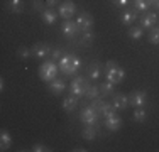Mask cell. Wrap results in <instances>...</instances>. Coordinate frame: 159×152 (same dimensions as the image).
I'll use <instances>...</instances> for the list:
<instances>
[{
	"instance_id": "9c48e42d",
	"label": "cell",
	"mask_w": 159,
	"mask_h": 152,
	"mask_svg": "<svg viewBox=\"0 0 159 152\" xmlns=\"http://www.w3.org/2000/svg\"><path fill=\"white\" fill-rule=\"evenodd\" d=\"M61 32H63L64 37H68V39H75V37H76V34L80 32V29H78L76 22L71 20V19H68V20H63Z\"/></svg>"
},
{
	"instance_id": "4dcf8cb0",
	"label": "cell",
	"mask_w": 159,
	"mask_h": 152,
	"mask_svg": "<svg viewBox=\"0 0 159 152\" xmlns=\"http://www.w3.org/2000/svg\"><path fill=\"white\" fill-rule=\"evenodd\" d=\"M31 150H32V152H51L52 149H49L46 144H34Z\"/></svg>"
},
{
	"instance_id": "8992f818",
	"label": "cell",
	"mask_w": 159,
	"mask_h": 152,
	"mask_svg": "<svg viewBox=\"0 0 159 152\" xmlns=\"http://www.w3.org/2000/svg\"><path fill=\"white\" fill-rule=\"evenodd\" d=\"M58 14H59V17H63V20L71 19L75 14H76V5H75V2H71V0H64V2H61L59 3V9H58Z\"/></svg>"
},
{
	"instance_id": "83f0119b",
	"label": "cell",
	"mask_w": 159,
	"mask_h": 152,
	"mask_svg": "<svg viewBox=\"0 0 159 152\" xmlns=\"http://www.w3.org/2000/svg\"><path fill=\"white\" fill-rule=\"evenodd\" d=\"M100 88L98 86H88V90H86V93H85V96L88 98V100H93V98H97V96H100Z\"/></svg>"
},
{
	"instance_id": "8fae6325",
	"label": "cell",
	"mask_w": 159,
	"mask_h": 152,
	"mask_svg": "<svg viewBox=\"0 0 159 152\" xmlns=\"http://www.w3.org/2000/svg\"><path fill=\"white\" fill-rule=\"evenodd\" d=\"M112 105L117 108V112H124V110L129 108V96L125 93H113L112 95Z\"/></svg>"
},
{
	"instance_id": "74e56055",
	"label": "cell",
	"mask_w": 159,
	"mask_h": 152,
	"mask_svg": "<svg viewBox=\"0 0 159 152\" xmlns=\"http://www.w3.org/2000/svg\"><path fill=\"white\" fill-rule=\"evenodd\" d=\"M3 88H5V83H3V78H2V79H0V90L3 91Z\"/></svg>"
},
{
	"instance_id": "5b68a950",
	"label": "cell",
	"mask_w": 159,
	"mask_h": 152,
	"mask_svg": "<svg viewBox=\"0 0 159 152\" xmlns=\"http://www.w3.org/2000/svg\"><path fill=\"white\" fill-rule=\"evenodd\" d=\"M98 117H100V113H98L92 105L85 106V108L81 110V113H80V120H81L83 125H95L98 122Z\"/></svg>"
},
{
	"instance_id": "f35d334b",
	"label": "cell",
	"mask_w": 159,
	"mask_h": 152,
	"mask_svg": "<svg viewBox=\"0 0 159 152\" xmlns=\"http://www.w3.org/2000/svg\"><path fill=\"white\" fill-rule=\"evenodd\" d=\"M147 3H149V5H154V3H156V0H146Z\"/></svg>"
},
{
	"instance_id": "484cf974",
	"label": "cell",
	"mask_w": 159,
	"mask_h": 152,
	"mask_svg": "<svg viewBox=\"0 0 159 152\" xmlns=\"http://www.w3.org/2000/svg\"><path fill=\"white\" fill-rule=\"evenodd\" d=\"M146 120H147V112L142 108V106H137V108L134 110V122H137V123H144Z\"/></svg>"
},
{
	"instance_id": "3957f363",
	"label": "cell",
	"mask_w": 159,
	"mask_h": 152,
	"mask_svg": "<svg viewBox=\"0 0 159 152\" xmlns=\"http://www.w3.org/2000/svg\"><path fill=\"white\" fill-rule=\"evenodd\" d=\"M86 90H88V81H86V78H83V76H76L70 85L71 95H75V96H78V98L83 96V95L86 93Z\"/></svg>"
},
{
	"instance_id": "ab89813d",
	"label": "cell",
	"mask_w": 159,
	"mask_h": 152,
	"mask_svg": "<svg viewBox=\"0 0 159 152\" xmlns=\"http://www.w3.org/2000/svg\"><path fill=\"white\" fill-rule=\"evenodd\" d=\"M154 7H157V9H159V0H156V3H154Z\"/></svg>"
},
{
	"instance_id": "836d02e7",
	"label": "cell",
	"mask_w": 159,
	"mask_h": 152,
	"mask_svg": "<svg viewBox=\"0 0 159 152\" xmlns=\"http://www.w3.org/2000/svg\"><path fill=\"white\" fill-rule=\"evenodd\" d=\"M32 7H34V10L43 12V10L46 9V3H43V0H32Z\"/></svg>"
},
{
	"instance_id": "4316f807",
	"label": "cell",
	"mask_w": 159,
	"mask_h": 152,
	"mask_svg": "<svg viewBox=\"0 0 159 152\" xmlns=\"http://www.w3.org/2000/svg\"><path fill=\"white\" fill-rule=\"evenodd\" d=\"M147 41H149L152 46H157V44H159V27H152V29L149 30Z\"/></svg>"
},
{
	"instance_id": "e575fe53",
	"label": "cell",
	"mask_w": 159,
	"mask_h": 152,
	"mask_svg": "<svg viewBox=\"0 0 159 152\" xmlns=\"http://www.w3.org/2000/svg\"><path fill=\"white\" fill-rule=\"evenodd\" d=\"M129 2L130 0H112V3L115 7H125V5H129Z\"/></svg>"
},
{
	"instance_id": "277c9868",
	"label": "cell",
	"mask_w": 159,
	"mask_h": 152,
	"mask_svg": "<svg viewBox=\"0 0 159 152\" xmlns=\"http://www.w3.org/2000/svg\"><path fill=\"white\" fill-rule=\"evenodd\" d=\"M105 76H107V81L113 83V85H120V83L125 79V71H124L122 66L115 64L113 68H108L107 73H105Z\"/></svg>"
},
{
	"instance_id": "f1b7e54d",
	"label": "cell",
	"mask_w": 159,
	"mask_h": 152,
	"mask_svg": "<svg viewBox=\"0 0 159 152\" xmlns=\"http://www.w3.org/2000/svg\"><path fill=\"white\" fill-rule=\"evenodd\" d=\"M103 103H105V100L102 98V95H100V96H97V98H93V100H92V106L97 110L98 113L102 112V106H103Z\"/></svg>"
},
{
	"instance_id": "5bb4252c",
	"label": "cell",
	"mask_w": 159,
	"mask_h": 152,
	"mask_svg": "<svg viewBox=\"0 0 159 152\" xmlns=\"http://www.w3.org/2000/svg\"><path fill=\"white\" fill-rule=\"evenodd\" d=\"M139 20H141V27L142 29H152L154 25H156V22H157V15L154 12H146Z\"/></svg>"
},
{
	"instance_id": "ba28073f",
	"label": "cell",
	"mask_w": 159,
	"mask_h": 152,
	"mask_svg": "<svg viewBox=\"0 0 159 152\" xmlns=\"http://www.w3.org/2000/svg\"><path fill=\"white\" fill-rule=\"evenodd\" d=\"M31 52H32V58L36 59H44L48 58V56H51V47L46 44V42H36L31 47Z\"/></svg>"
},
{
	"instance_id": "30bf717a",
	"label": "cell",
	"mask_w": 159,
	"mask_h": 152,
	"mask_svg": "<svg viewBox=\"0 0 159 152\" xmlns=\"http://www.w3.org/2000/svg\"><path fill=\"white\" fill-rule=\"evenodd\" d=\"M75 22H76L80 32H86V30H92V27H93V17H92V15H90L88 12H81V14L78 15V19H76Z\"/></svg>"
},
{
	"instance_id": "ac0fdd59",
	"label": "cell",
	"mask_w": 159,
	"mask_h": 152,
	"mask_svg": "<svg viewBox=\"0 0 159 152\" xmlns=\"http://www.w3.org/2000/svg\"><path fill=\"white\" fill-rule=\"evenodd\" d=\"M10 145H12V135H10L9 130L3 128L0 132V150H9Z\"/></svg>"
},
{
	"instance_id": "d6a6232c",
	"label": "cell",
	"mask_w": 159,
	"mask_h": 152,
	"mask_svg": "<svg viewBox=\"0 0 159 152\" xmlns=\"http://www.w3.org/2000/svg\"><path fill=\"white\" fill-rule=\"evenodd\" d=\"M63 56H64L63 49H52V52H51V59L52 61H59Z\"/></svg>"
},
{
	"instance_id": "8d00e7d4",
	"label": "cell",
	"mask_w": 159,
	"mask_h": 152,
	"mask_svg": "<svg viewBox=\"0 0 159 152\" xmlns=\"http://www.w3.org/2000/svg\"><path fill=\"white\" fill-rule=\"evenodd\" d=\"M73 152H86V149L85 147H75V149H71Z\"/></svg>"
},
{
	"instance_id": "52a82bcc",
	"label": "cell",
	"mask_w": 159,
	"mask_h": 152,
	"mask_svg": "<svg viewBox=\"0 0 159 152\" xmlns=\"http://www.w3.org/2000/svg\"><path fill=\"white\" fill-rule=\"evenodd\" d=\"M147 98H149V95H147V91L144 90H135L130 93V96H129V103H130L132 106H144L147 103Z\"/></svg>"
},
{
	"instance_id": "7a4b0ae2",
	"label": "cell",
	"mask_w": 159,
	"mask_h": 152,
	"mask_svg": "<svg viewBox=\"0 0 159 152\" xmlns=\"http://www.w3.org/2000/svg\"><path fill=\"white\" fill-rule=\"evenodd\" d=\"M58 73H59V66H58V63L52 61V59L44 61V63L39 66V78L43 79V81H46V83L56 79Z\"/></svg>"
},
{
	"instance_id": "603a6c76",
	"label": "cell",
	"mask_w": 159,
	"mask_h": 152,
	"mask_svg": "<svg viewBox=\"0 0 159 152\" xmlns=\"http://www.w3.org/2000/svg\"><path fill=\"white\" fill-rule=\"evenodd\" d=\"M81 137L85 140H88V142L95 140L97 139V130L93 128V125H85V128H83V132H81Z\"/></svg>"
},
{
	"instance_id": "44dd1931",
	"label": "cell",
	"mask_w": 159,
	"mask_h": 152,
	"mask_svg": "<svg viewBox=\"0 0 159 152\" xmlns=\"http://www.w3.org/2000/svg\"><path fill=\"white\" fill-rule=\"evenodd\" d=\"M7 9L12 14H20L24 9V2L22 0H7Z\"/></svg>"
},
{
	"instance_id": "d6986e66",
	"label": "cell",
	"mask_w": 159,
	"mask_h": 152,
	"mask_svg": "<svg viewBox=\"0 0 159 152\" xmlns=\"http://www.w3.org/2000/svg\"><path fill=\"white\" fill-rule=\"evenodd\" d=\"M127 36L130 37L132 41H139V39H142V36H144V29L141 25H132V27H129V30H127Z\"/></svg>"
},
{
	"instance_id": "d590c367",
	"label": "cell",
	"mask_w": 159,
	"mask_h": 152,
	"mask_svg": "<svg viewBox=\"0 0 159 152\" xmlns=\"http://www.w3.org/2000/svg\"><path fill=\"white\" fill-rule=\"evenodd\" d=\"M59 2H61V0H44V3H46V7H49V9H52L54 5H58Z\"/></svg>"
},
{
	"instance_id": "ffe728a7",
	"label": "cell",
	"mask_w": 159,
	"mask_h": 152,
	"mask_svg": "<svg viewBox=\"0 0 159 152\" xmlns=\"http://www.w3.org/2000/svg\"><path fill=\"white\" fill-rule=\"evenodd\" d=\"M93 41H95V34H93L92 30H86V32H83V36L78 39V44L83 46V47H86V46H92Z\"/></svg>"
},
{
	"instance_id": "d4e9b609",
	"label": "cell",
	"mask_w": 159,
	"mask_h": 152,
	"mask_svg": "<svg viewBox=\"0 0 159 152\" xmlns=\"http://www.w3.org/2000/svg\"><path fill=\"white\" fill-rule=\"evenodd\" d=\"M100 115L103 117V118H108V117H113V115H117V108L113 106L112 103H107L105 101L103 106H102V112H100Z\"/></svg>"
},
{
	"instance_id": "4fadbf2b",
	"label": "cell",
	"mask_w": 159,
	"mask_h": 152,
	"mask_svg": "<svg viewBox=\"0 0 159 152\" xmlns=\"http://www.w3.org/2000/svg\"><path fill=\"white\" fill-rule=\"evenodd\" d=\"M58 17H59V14L56 12L54 9H49V7H46V9L41 12V19H43V22L48 25H54L56 22H58Z\"/></svg>"
},
{
	"instance_id": "9a60e30c",
	"label": "cell",
	"mask_w": 159,
	"mask_h": 152,
	"mask_svg": "<svg viewBox=\"0 0 159 152\" xmlns=\"http://www.w3.org/2000/svg\"><path fill=\"white\" fill-rule=\"evenodd\" d=\"M122 123H124V120L120 118L119 115H113V117L105 118V128L110 130V132H117L119 128H122Z\"/></svg>"
},
{
	"instance_id": "7c38bea8",
	"label": "cell",
	"mask_w": 159,
	"mask_h": 152,
	"mask_svg": "<svg viewBox=\"0 0 159 152\" xmlns=\"http://www.w3.org/2000/svg\"><path fill=\"white\" fill-rule=\"evenodd\" d=\"M48 90L51 91V95H54V96H59V95H63V91L66 90V83H64V79H52V81L48 83Z\"/></svg>"
},
{
	"instance_id": "7402d4cb",
	"label": "cell",
	"mask_w": 159,
	"mask_h": 152,
	"mask_svg": "<svg viewBox=\"0 0 159 152\" xmlns=\"http://www.w3.org/2000/svg\"><path fill=\"white\" fill-rule=\"evenodd\" d=\"M102 68H103V66H102L100 63H97V61H95V63H92L88 66V76L92 79H98V78H100V74H102Z\"/></svg>"
},
{
	"instance_id": "cb8c5ba5",
	"label": "cell",
	"mask_w": 159,
	"mask_h": 152,
	"mask_svg": "<svg viewBox=\"0 0 159 152\" xmlns=\"http://www.w3.org/2000/svg\"><path fill=\"white\" fill-rule=\"evenodd\" d=\"M100 93H102V96H108V95H113L115 93V85L113 83H110V81H103L100 86Z\"/></svg>"
},
{
	"instance_id": "1f68e13d",
	"label": "cell",
	"mask_w": 159,
	"mask_h": 152,
	"mask_svg": "<svg viewBox=\"0 0 159 152\" xmlns=\"http://www.w3.org/2000/svg\"><path fill=\"white\" fill-rule=\"evenodd\" d=\"M134 3H135V10H142V12H146V10L151 7L146 0H139V2H134Z\"/></svg>"
},
{
	"instance_id": "6da1fadb",
	"label": "cell",
	"mask_w": 159,
	"mask_h": 152,
	"mask_svg": "<svg viewBox=\"0 0 159 152\" xmlns=\"http://www.w3.org/2000/svg\"><path fill=\"white\" fill-rule=\"evenodd\" d=\"M58 66H59V71L64 76H75L81 69V59L76 58V56H71V54H64L58 61Z\"/></svg>"
},
{
	"instance_id": "e0dca14e",
	"label": "cell",
	"mask_w": 159,
	"mask_h": 152,
	"mask_svg": "<svg viewBox=\"0 0 159 152\" xmlns=\"http://www.w3.org/2000/svg\"><path fill=\"white\" fill-rule=\"evenodd\" d=\"M61 106H63V110L64 112H73L75 108L78 106V96H75V95H70V96H66L64 100L61 101Z\"/></svg>"
},
{
	"instance_id": "f546056e",
	"label": "cell",
	"mask_w": 159,
	"mask_h": 152,
	"mask_svg": "<svg viewBox=\"0 0 159 152\" xmlns=\"http://www.w3.org/2000/svg\"><path fill=\"white\" fill-rule=\"evenodd\" d=\"M17 56H19L20 59H29V58L32 56V52H31V49H27V47H19Z\"/></svg>"
},
{
	"instance_id": "2e32d148",
	"label": "cell",
	"mask_w": 159,
	"mask_h": 152,
	"mask_svg": "<svg viewBox=\"0 0 159 152\" xmlns=\"http://www.w3.org/2000/svg\"><path fill=\"white\" fill-rule=\"evenodd\" d=\"M137 19H139L137 12H135V10H130V9L124 10L122 15H120V22H122L124 25H132Z\"/></svg>"
}]
</instances>
